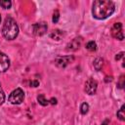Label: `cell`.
<instances>
[{
	"label": "cell",
	"instance_id": "cell-21",
	"mask_svg": "<svg viewBox=\"0 0 125 125\" xmlns=\"http://www.w3.org/2000/svg\"><path fill=\"white\" fill-rule=\"evenodd\" d=\"M124 76L123 75H121V77H120V82H119V84H118V86H119V88H123V86H124V82H123V78Z\"/></svg>",
	"mask_w": 125,
	"mask_h": 125
},
{
	"label": "cell",
	"instance_id": "cell-1",
	"mask_svg": "<svg viewBox=\"0 0 125 125\" xmlns=\"http://www.w3.org/2000/svg\"><path fill=\"white\" fill-rule=\"evenodd\" d=\"M115 10V5L109 0H96L93 4L92 14L97 20H104L110 17Z\"/></svg>",
	"mask_w": 125,
	"mask_h": 125
},
{
	"label": "cell",
	"instance_id": "cell-13",
	"mask_svg": "<svg viewBox=\"0 0 125 125\" xmlns=\"http://www.w3.org/2000/svg\"><path fill=\"white\" fill-rule=\"evenodd\" d=\"M124 108H125V106L122 105L121 108L117 111V117H118L121 121H124V120H125V112H124Z\"/></svg>",
	"mask_w": 125,
	"mask_h": 125
},
{
	"label": "cell",
	"instance_id": "cell-4",
	"mask_svg": "<svg viewBox=\"0 0 125 125\" xmlns=\"http://www.w3.org/2000/svg\"><path fill=\"white\" fill-rule=\"evenodd\" d=\"M48 29V25L46 22L44 21H40V22H36L32 25V30H33V33L34 35L36 36H41L43 34L46 33Z\"/></svg>",
	"mask_w": 125,
	"mask_h": 125
},
{
	"label": "cell",
	"instance_id": "cell-20",
	"mask_svg": "<svg viewBox=\"0 0 125 125\" xmlns=\"http://www.w3.org/2000/svg\"><path fill=\"white\" fill-rule=\"evenodd\" d=\"M123 56H124V53H123V52H120L119 54H117V55L115 56V60L118 61V60H120L121 58H123Z\"/></svg>",
	"mask_w": 125,
	"mask_h": 125
},
{
	"label": "cell",
	"instance_id": "cell-15",
	"mask_svg": "<svg viewBox=\"0 0 125 125\" xmlns=\"http://www.w3.org/2000/svg\"><path fill=\"white\" fill-rule=\"evenodd\" d=\"M0 6L4 9H10L12 6V2L9 0H1L0 1Z\"/></svg>",
	"mask_w": 125,
	"mask_h": 125
},
{
	"label": "cell",
	"instance_id": "cell-23",
	"mask_svg": "<svg viewBox=\"0 0 125 125\" xmlns=\"http://www.w3.org/2000/svg\"><path fill=\"white\" fill-rule=\"evenodd\" d=\"M108 122H109V121L106 119V120H104V121L102 123V125H108Z\"/></svg>",
	"mask_w": 125,
	"mask_h": 125
},
{
	"label": "cell",
	"instance_id": "cell-2",
	"mask_svg": "<svg viewBox=\"0 0 125 125\" xmlns=\"http://www.w3.org/2000/svg\"><path fill=\"white\" fill-rule=\"evenodd\" d=\"M2 34L8 40H13L18 36L19 26L13 18L8 17L5 19V21L2 27Z\"/></svg>",
	"mask_w": 125,
	"mask_h": 125
},
{
	"label": "cell",
	"instance_id": "cell-16",
	"mask_svg": "<svg viewBox=\"0 0 125 125\" xmlns=\"http://www.w3.org/2000/svg\"><path fill=\"white\" fill-rule=\"evenodd\" d=\"M88 110H89V104H88L87 103H83V104H81V106H80V111H81V113H82V114H86V113L88 112Z\"/></svg>",
	"mask_w": 125,
	"mask_h": 125
},
{
	"label": "cell",
	"instance_id": "cell-24",
	"mask_svg": "<svg viewBox=\"0 0 125 125\" xmlns=\"http://www.w3.org/2000/svg\"><path fill=\"white\" fill-rule=\"evenodd\" d=\"M0 21H1V16H0Z\"/></svg>",
	"mask_w": 125,
	"mask_h": 125
},
{
	"label": "cell",
	"instance_id": "cell-8",
	"mask_svg": "<svg viewBox=\"0 0 125 125\" xmlns=\"http://www.w3.org/2000/svg\"><path fill=\"white\" fill-rule=\"evenodd\" d=\"M10 66V59L8 56L2 52H0V72L6 71Z\"/></svg>",
	"mask_w": 125,
	"mask_h": 125
},
{
	"label": "cell",
	"instance_id": "cell-22",
	"mask_svg": "<svg viewBox=\"0 0 125 125\" xmlns=\"http://www.w3.org/2000/svg\"><path fill=\"white\" fill-rule=\"evenodd\" d=\"M51 104H57V100L54 99V98H52V99H51Z\"/></svg>",
	"mask_w": 125,
	"mask_h": 125
},
{
	"label": "cell",
	"instance_id": "cell-7",
	"mask_svg": "<svg viewBox=\"0 0 125 125\" xmlns=\"http://www.w3.org/2000/svg\"><path fill=\"white\" fill-rule=\"evenodd\" d=\"M98 88V83L95 79L93 78H89L86 83H85V91L88 95H94L97 91Z\"/></svg>",
	"mask_w": 125,
	"mask_h": 125
},
{
	"label": "cell",
	"instance_id": "cell-5",
	"mask_svg": "<svg viewBox=\"0 0 125 125\" xmlns=\"http://www.w3.org/2000/svg\"><path fill=\"white\" fill-rule=\"evenodd\" d=\"M73 60H74L73 56H61V57H57V59L55 60V63L57 66L63 68L69 63H71Z\"/></svg>",
	"mask_w": 125,
	"mask_h": 125
},
{
	"label": "cell",
	"instance_id": "cell-6",
	"mask_svg": "<svg viewBox=\"0 0 125 125\" xmlns=\"http://www.w3.org/2000/svg\"><path fill=\"white\" fill-rule=\"evenodd\" d=\"M111 35L113 38L118 40L124 39V34L122 31V23L121 22H115L111 28Z\"/></svg>",
	"mask_w": 125,
	"mask_h": 125
},
{
	"label": "cell",
	"instance_id": "cell-14",
	"mask_svg": "<svg viewBox=\"0 0 125 125\" xmlns=\"http://www.w3.org/2000/svg\"><path fill=\"white\" fill-rule=\"evenodd\" d=\"M86 48H87L89 51L94 52V51H96V50H97V44H96L94 41H90V42H88V43H87Z\"/></svg>",
	"mask_w": 125,
	"mask_h": 125
},
{
	"label": "cell",
	"instance_id": "cell-9",
	"mask_svg": "<svg viewBox=\"0 0 125 125\" xmlns=\"http://www.w3.org/2000/svg\"><path fill=\"white\" fill-rule=\"evenodd\" d=\"M81 42H82L81 37H75V38H73V39L66 45V50H67V51H76V50L80 47Z\"/></svg>",
	"mask_w": 125,
	"mask_h": 125
},
{
	"label": "cell",
	"instance_id": "cell-18",
	"mask_svg": "<svg viewBox=\"0 0 125 125\" xmlns=\"http://www.w3.org/2000/svg\"><path fill=\"white\" fill-rule=\"evenodd\" d=\"M5 101V94H4V91L1 87V83H0V104H2Z\"/></svg>",
	"mask_w": 125,
	"mask_h": 125
},
{
	"label": "cell",
	"instance_id": "cell-11",
	"mask_svg": "<svg viewBox=\"0 0 125 125\" xmlns=\"http://www.w3.org/2000/svg\"><path fill=\"white\" fill-rule=\"evenodd\" d=\"M94 67L96 70H100L104 65V60L102 58H96L94 60Z\"/></svg>",
	"mask_w": 125,
	"mask_h": 125
},
{
	"label": "cell",
	"instance_id": "cell-3",
	"mask_svg": "<svg viewBox=\"0 0 125 125\" xmlns=\"http://www.w3.org/2000/svg\"><path fill=\"white\" fill-rule=\"evenodd\" d=\"M24 99V93L21 88H17L9 96V102L13 104H20L23 102Z\"/></svg>",
	"mask_w": 125,
	"mask_h": 125
},
{
	"label": "cell",
	"instance_id": "cell-10",
	"mask_svg": "<svg viewBox=\"0 0 125 125\" xmlns=\"http://www.w3.org/2000/svg\"><path fill=\"white\" fill-rule=\"evenodd\" d=\"M64 35V32L60 30V29H56V30H53L51 33H50V37L56 41H59L61 40Z\"/></svg>",
	"mask_w": 125,
	"mask_h": 125
},
{
	"label": "cell",
	"instance_id": "cell-17",
	"mask_svg": "<svg viewBox=\"0 0 125 125\" xmlns=\"http://www.w3.org/2000/svg\"><path fill=\"white\" fill-rule=\"evenodd\" d=\"M59 19H60V12H59L58 10H56V11L54 12V14H53V19H52V21H53L54 23H56V22H58Z\"/></svg>",
	"mask_w": 125,
	"mask_h": 125
},
{
	"label": "cell",
	"instance_id": "cell-19",
	"mask_svg": "<svg viewBox=\"0 0 125 125\" xmlns=\"http://www.w3.org/2000/svg\"><path fill=\"white\" fill-rule=\"evenodd\" d=\"M29 84H30V87H37L39 85V82L37 80H32V81H30Z\"/></svg>",
	"mask_w": 125,
	"mask_h": 125
},
{
	"label": "cell",
	"instance_id": "cell-12",
	"mask_svg": "<svg viewBox=\"0 0 125 125\" xmlns=\"http://www.w3.org/2000/svg\"><path fill=\"white\" fill-rule=\"evenodd\" d=\"M37 101H38V103H39L41 105H43V106H46V105L49 104V101L45 98V96H44L43 94H41V95H39V96L37 97Z\"/></svg>",
	"mask_w": 125,
	"mask_h": 125
}]
</instances>
